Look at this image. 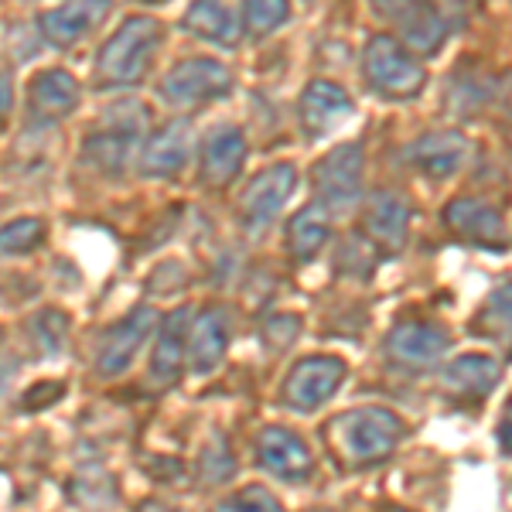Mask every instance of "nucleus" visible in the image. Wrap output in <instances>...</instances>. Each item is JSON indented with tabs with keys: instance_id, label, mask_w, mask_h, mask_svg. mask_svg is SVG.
I'll return each instance as SVG.
<instances>
[{
	"instance_id": "27",
	"label": "nucleus",
	"mask_w": 512,
	"mask_h": 512,
	"mask_svg": "<svg viewBox=\"0 0 512 512\" xmlns=\"http://www.w3.org/2000/svg\"><path fill=\"white\" fill-rule=\"evenodd\" d=\"M212 512H284V506L263 485H250V489L222 499Z\"/></svg>"
},
{
	"instance_id": "1",
	"label": "nucleus",
	"mask_w": 512,
	"mask_h": 512,
	"mask_svg": "<svg viewBox=\"0 0 512 512\" xmlns=\"http://www.w3.org/2000/svg\"><path fill=\"white\" fill-rule=\"evenodd\" d=\"M164 45V24L151 14H134L103 41L96 55L99 89H130L147 79Z\"/></svg>"
},
{
	"instance_id": "29",
	"label": "nucleus",
	"mask_w": 512,
	"mask_h": 512,
	"mask_svg": "<svg viewBox=\"0 0 512 512\" xmlns=\"http://www.w3.org/2000/svg\"><path fill=\"white\" fill-rule=\"evenodd\" d=\"M11 106H14V79L11 72H0V127L11 117Z\"/></svg>"
},
{
	"instance_id": "14",
	"label": "nucleus",
	"mask_w": 512,
	"mask_h": 512,
	"mask_svg": "<svg viewBox=\"0 0 512 512\" xmlns=\"http://www.w3.org/2000/svg\"><path fill=\"white\" fill-rule=\"evenodd\" d=\"M342 379H345L342 362L315 355V359H304L291 369V376L284 383V400L294 410H318L338 390Z\"/></svg>"
},
{
	"instance_id": "16",
	"label": "nucleus",
	"mask_w": 512,
	"mask_h": 512,
	"mask_svg": "<svg viewBox=\"0 0 512 512\" xmlns=\"http://www.w3.org/2000/svg\"><path fill=\"white\" fill-rule=\"evenodd\" d=\"M256 454H260V465L270 475L284 478V482H297V478H308L315 461H311L308 444L301 441L287 427H267L256 441Z\"/></svg>"
},
{
	"instance_id": "4",
	"label": "nucleus",
	"mask_w": 512,
	"mask_h": 512,
	"mask_svg": "<svg viewBox=\"0 0 512 512\" xmlns=\"http://www.w3.org/2000/svg\"><path fill=\"white\" fill-rule=\"evenodd\" d=\"M325 437L335 444L345 465H369V461H379L393 451L396 437H400V424L386 410L366 407L338 417L332 427H325Z\"/></svg>"
},
{
	"instance_id": "13",
	"label": "nucleus",
	"mask_w": 512,
	"mask_h": 512,
	"mask_svg": "<svg viewBox=\"0 0 512 512\" xmlns=\"http://www.w3.org/2000/svg\"><path fill=\"white\" fill-rule=\"evenodd\" d=\"M352 110H355L352 96L345 93L342 86L328 82V79L308 82V86H304V93H301V99H297V120H301V130L311 140L332 134V130L345 117H349Z\"/></svg>"
},
{
	"instance_id": "10",
	"label": "nucleus",
	"mask_w": 512,
	"mask_h": 512,
	"mask_svg": "<svg viewBox=\"0 0 512 512\" xmlns=\"http://www.w3.org/2000/svg\"><path fill=\"white\" fill-rule=\"evenodd\" d=\"M246 164V137L236 123H216L202 137L198 151V178L209 188H226L239 178Z\"/></svg>"
},
{
	"instance_id": "9",
	"label": "nucleus",
	"mask_w": 512,
	"mask_h": 512,
	"mask_svg": "<svg viewBox=\"0 0 512 512\" xmlns=\"http://www.w3.org/2000/svg\"><path fill=\"white\" fill-rule=\"evenodd\" d=\"M294 185H297V168L287 161L270 164L260 175H253L250 185L239 195V219H243V226H250L253 233L267 229L270 222L280 216V209L287 205Z\"/></svg>"
},
{
	"instance_id": "23",
	"label": "nucleus",
	"mask_w": 512,
	"mask_h": 512,
	"mask_svg": "<svg viewBox=\"0 0 512 512\" xmlns=\"http://www.w3.org/2000/svg\"><path fill=\"white\" fill-rule=\"evenodd\" d=\"M328 236H332V219H328V212L321 205L301 209L287 226V246H291L297 260H311L328 243Z\"/></svg>"
},
{
	"instance_id": "7",
	"label": "nucleus",
	"mask_w": 512,
	"mask_h": 512,
	"mask_svg": "<svg viewBox=\"0 0 512 512\" xmlns=\"http://www.w3.org/2000/svg\"><path fill=\"white\" fill-rule=\"evenodd\" d=\"M362 175H366V154L362 144H338L315 164V205L325 212H349L362 198Z\"/></svg>"
},
{
	"instance_id": "15",
	"label": "nucleus",
	"mask_w": 512,
	"mask_h": 512,
	"mask_svg": "<svg viewBox=\"0 0 512 512\" xmlns=\"http://www.w3.org/2000/svg\"><path fill=\"white\" fill-rule=\"evenodd\" d=\"M79 82L65 69H41L28 86V117L35 123H59L79 106Z\"/></svg>"
},
{
	"instance_id": "25",
	"label": "nucleus",
	"mask_w": 512,
	"mask_h": 512,
	"mask_svg": "<svg viewBox=\"0 0 512 512\" xmlns=\"http://www.w3.org/2000/svg\"><path fill=\"white\" fill-rule=\"evenodd\" d=\"M45 243V222L38 216H21L0 226V260L11 256H24Z\"/></svg>"
},
{
	"instance_id": "18",
	"label": "nucleus",
	"mask_w": 512,
	"mask_h": 512,
	"mask_svg": "<svg viewBox=\"0 0 512 512\" xmlns=\"http://www.w3.org/2000/svg\"><path fill=\"white\" fill-rule=\"evenodd\" d=\"M229 342V321L222 308H205L192 318L188 328V366L195 373H212L222 362Z\"/></svg>"
},
{
	"instance_id": "17",
	"label": "nucleus",
	"mask_w": 512,
	"mask_h": 512,
	"mask_svg": "<svg viewBox=\"0 0 512 512\" xmlns=\"http://www.w3.org/2000/svg\"><path fill=\"white\" fill-rule=\"evenodd\" d=\"M188 328H192V308H175L161 321V335L151 359V383L175 386L181 369L188 366Z\"/></svg>"
},
{
	"instance_id": "8",
	"label": "nucleus",
	"mask_w": 512,
	"mask_h": 512,
	"mask_svg": "<svg viewBox=\"0 0 512 512\" xmlns=\"http://www.w3.org/2000/svg\"><path fill=\"white\" fill-rule=\"evenodd\" d=\"M154 328H158V311L154 308L140 304V308L127 311L117 325L106 328L103 342H99V352H96V373L103 379H117L127 373Z\"/></svg>"
},
{
	"instance_id": "20",
	"label": "nucleus",
	"mask_w": 512,
	"mask_h": 512,
	"mask_svg": "<svg viewBox=\"0 0 512 512\" xmlns=\"http://www.w3.org/2000/svg\"><path fill=\"white\" fill-rule=\"evenodd\" d=\"M181 28L219 48L239 45V18L222 0H192L185 18H181Z\"/></svg>"
},
{
	"instance_id": "19",
	"label": "nucleus",
	"mask_w": 512,
	"mask_h": 512,
	"mask_svg": "<svg viewBox=\"0 0 512 512\" xmlns=\"http://www.w3.org/2000/svg\"><path fill=\"white\" fill-rule=\"evenodd\" d=\"M444 222H448L454 233L472 239V243H485V246L506 243V222H502V212L485 202H475V198H454L448 209H444Z\"/></svg>"
},
{
	"instance_id": "12",
	"label": "nucleus",
	"mask_w": 512,
	"mask_h": 512,
	"mask_svg": "<svg viewBox=\"0 0 512 512\" xmlns=\"http://www.w3.org/2000/svg\"><path fill=\"white\" fill-rule=\"evenodd\" d=\"M188 158H192V123L171 120L144 140L137 168L144 178H178Z\"/></svg>"
},
{
	"instance_id": "2",
	"label": "nucleus",
	"mask_w": 512,
	"mask_h": 512,
	"mask_svg": "<svg viewBox=\"0 0 512 512\" xmlns=\"http://www.w3.org/2000/svg\"><path fill=\"white\" fill-rule=\"evenodd\" d=\"M147 110L134 99H123L103 117V123L82 140V154L89 164H96L103 175H120L137 154L140 134H144Z\"/></svg>"
},
{
	"instance_id": "31",
	"label": "nucleus",
	"mask_w": 512,
	"mask_h": 512,
	"mask_svg": "<svg viewBox=\"0 0 512 512\" xmlns=\"http://www.w3.org/2000/svg\"><path fill=\"white\" fill-rule=\"evenodd\" d=\"M0 386H4V369H0Z\"/></svg>"
},
{
	"instance_id": "11",
	"label": "nucleus",
	"mask_w": 512,
	"mask_h": 512,
	"mask_svg": "<svg viewBox=\"0 0 512 512\" xmlns=\"http://www.w3.org/2000/svg\"><path fill=\"white\" fill-rule=\"evenodd\" d=\"M110 11H113V0H65V4L41 14L38 31L52 48H72L82 38L93 35Z\"/></svg>"
},
{
	"instance_id": "21",
	"label": "nucleus",
	"mask_w": 512,
	"mask_h": 512,
	"mask_svg": "<svg viewBox=\"0 0 512 512\" xmlns=\"http://www.w3.org/2000/svg\"><path fill=\"white\" fill-rule=\"evenodd\" d=\"M465 154H468L465 137L454 134V130H434V134H424L417 140L410 158H414V164H420L431 178H451L454 171L461 168Z\"/></svg>"
},
{
	"instance_id": "30",
	"label": "nucleus",
	"mask_w": 512,
	"mask_h": 512,
	"mask_svg": "<svg viewBox=\"0 0 512 512\" xmlns=\"http://www.w3.org/2000/svg\"><path fill=\"white\" fill-rule=\"evenodd\" d=\"M144 4H168V0H144Z\"/></svg>"
},
{
	"instance_id": "3",
	"label": "nucleus",
	"mask_w": 512,
	"mask_h": 512,
	"mask_svg": "<svg viewBox=\"0 0 512 512\" xmlns=\"http://www.w3.org/2000/svg\"><path fill=\"white\" fill-rule=\"evenodd\" d=\"M362 76H366L369 89L383 99H410V96H417L427 82V72H424V65L417 62V55L390 35H376L366 41Z\"/></svg>"
},
{
	"instance_id": "28",
	"label": "nucleus",
	"mask_w": 512,
	"mask_h": 512,
	"mask_svg": "<svg viewBox=\"0 0 512 512\" xmlns=\"http://www.w3.org/2000/svg\"><path fill=\"white\" fill-rule=\"evenodd\" d=\"M198 472H202V478L205 482H226L229 475H233V454H229V448H226V441H212L209 448H205V454H202V461H198Z\"/></svg>"
},
{
	"instance_id": "5",
	"label": "nucleus",
	"mask_w": 512,
	"mask_h": 512,
	"mask_svg": "<svg viewBox=\"0 0 512 512\" xmlns=\"http://www.w3.org/2000/svg\"><path fill=\"white\" fill-rule=\"evenodd\" d=\"M229 93H233V72H229V65H222L219 59H205V55L178 62L158 82V99L175 106V110L216 103V99H226Z\"/></svg>"
},
{
	"instance_id": "24",
	"label": "nucleus",
	"mask_w": 512,
	"mask_h": 512,
	"mask_svg": "<svg viewBox=\"0 0 512 512\" xmlns=\"http://www.w3.org/2000/svg\"><path fill=\"white\" fill-rule=\"evenodd\" d=\"M291 18V0H239V24L253 38H267Z\"/></svg>"
},
{
	"instance_id": "22",
	"label": "nucleus",
	"mask_w": 512,
	"mask_h": 512,
	"mask_svg": "<svg viewBox=\"0 0 512 512\" xmlns=\"http://www.w3.org/2000/svg\"><path fill=\"white\" fill-rule=\"evenodd\" d=\"M410 226V209L400 195L376 192L366 205V233L376 239L379 246H400Z\"/></svg>"
},
{
	"instance_id": "26",
	"label": "nucleus",
	"mask_w": 512,
	"mask_h": 512,
	"mask_svg": "<svg viewBox=\"0 0 512 512\" xmlns=\"http://www.w3.org/2000/svg\"><path fill=\"white\" fill-rule=\"evenodd\" d=\"M31 335H35L38 349L45 355H55L65 349V335H69V318L55 308H45L41 315L31 318Z\"/></svg>"
},
{
	"instance_id": "6",
	"label": "nucleus",
	"mask_w": 512,
	"mask_h": 512,
	"mask_svg": "<svg viewBox=\"0 0 512 512\" xmlns=\"http://www.w3.org/2000/svg\"><path fill=\"white\" fill-rule=\"evenodd\" d=\"M379 21H386L396 31V41L410 48L414 55L441 52L448 24L437 0H373Z\"/></svg>"
}]
</instances>
